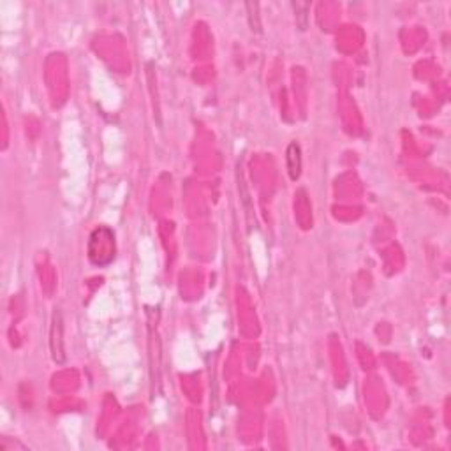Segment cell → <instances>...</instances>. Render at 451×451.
I'll list each match as a JSON object with an SVG mask.
<instances>
[{
  "instance_id": "obj_1",
  "label": "cell",
  "mask_w": 451,
  "mask_h": 451,
  "mask_svg": "<svg viewBox=\"0 0 451 451\" xmlns=\"http://www.w3.org/2000/svg\"><path fill=\"white\" fill-rule=\"evenodd\" d=\"M88 259L96 266H106L115 259V235L108 228H97L88 240Z\"/></svg>"
},
{
  "instance_id": "obj_2",
  "label": "cell",
  "mask_w": 451,
  "mask_h": 451,
  "mask_svg": "<svg viewBox=\"0 0 451 451\" xmlns=\"http://www.w3.org/2000/svg\"><path fill=\"white\" fill-rule=\"evenodd\" d=\"M288 171L293 180H298L300 173H302V156H300V146L296 143H291L288 146Z\"/></svg>"
}]
</instances>
